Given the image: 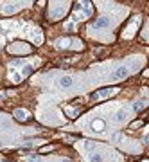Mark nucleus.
<instances>
[{
	"instance_id": "1",
	"label": "nucleus",
	"mask_w": 149,
	"mask_h": 162,
	"mask_svg": "<svg viewBox=\"0 0 149 162\" xmlns=\"http://www.w3.org/2000/svg\"><path fill=\"white\" fill-rule=\"evenodd\" d=\"M117 92H119V88H103V90L93 92L92 99H106V97H110V96H113V94H117Z\"/></svg>"
},
{
	"instance_id": "2",
	"label": "nucleus",
	"mask_w": 149,
	"mask_h": 162,
	"mask_svg": "<svg viewBox=\"0 0 149 162\" xmlns=\"http://www.w3.org/2000/svg\"><path fill=\"white\" fill-rule=\"evenodd\" d=\"M128 76H130V69H128V67H119V69H117V70H115V72L111 74V78H113L115 81L126 79Z\"/></svg>"
},
{
	"instance_id": "3",
	"label": "nucleus",
	"mask_w": 149,
	"mask_h": 162,
	"mask_svg": "<svg viewBox=\"0 0 149 162\" xmlns=\"http://www.w3.org/2000/svg\"><path fill=\"white\" fill-rule=\"evenodd\" d=\"M15 119L20 121V123H25V121H29V113L25 110H22V108H16L15 110Z\"/></svg>"
},
{
	"instance_id": "4",
	"label": "nucleus",
	"mask_w": 149,
	"mask_h": 162,
	"mask_svg": "<svg viewBox=\"0 0 149 162\" xmlns=\"http://www.w3.org/2000/svg\"><path fill=\"white\" fill-rule=\"evenodd\" d=\"M92 128H93V132H103V130H104V121L93 119V121H92Z\"/></svg>"
},
{
	"instance_id": "5",
	"label": "nucleus",
	"mask_w": 149,
	"mask_h": 162,
	"mask_svg": "<svg viewBox=\"0 0 149 162\" xmlns=\"http://www.w3.org/2000/svg\"><path fill=\"white\" fill-rule=\"evenodd\" d=\"M110 25V18H106V16H101V18H97V22H95V27H108Z\"/></svg>"
},
{
	"instance_id": "6",
	"label": "nucleus",
	"mask_w": 149,
	"mask_h": 162,
	"mask_svg": "<svg viewBox=\"0 0 149 162\" xmlns=\"http://www.w3.org/2000/svg\"><path fill=\"white\" fill-rule=\"evenodd\" d=\"M32 72H34V67H32V65H25L23 69H22V78H27V76H31Z\"/></svg>"
},
{
	"instance_id": "7",
	"label": "nucleus",
	"mask_w": 149,
	"mask_h": 162,
	"mask_svg": "<svg viewBox=\"0 0 149 162\" xmlns=\"http://www.w3.org/2000/svg\"><path fill=\"white\" fill-rule=\"evenodd\" d=\"M81 7H83L88 15H92L93 13V7H92V4H90V0H83V4H81Z\"/></svg>"
},
{
	"instance_id": "8",
	"label": "nucleus",
	"mask_w": 149,
	"mask_h": 162,
	"mask_svg": "<svg viewBox=\"0 0 149 162\" xmlns=\"http://www.w3.org/2000/svg\"><path fill=\"white\" fill-rule=\"evenodd\" d=\"M59 85H61V86H70V85H72V78H70V76H65V78H61Z\"/></svg>"
},
{
	"instance_id": "9",
	"label": "nucleus",
	"mask_w": 149,
	"mask_h": 162,
	"mask_svg": "<svg viewBox=\"0 0 149 162\" xmlns=\"http://www.w3.org/2000/svg\"><path fill=\"white\" fill-rule=\"evenodd\" d=\"M66 113H68L70 117H77V113H79V108H68V110H66Z\"/></svg>"
},
{
	"instance_id": "10",
	"label": "nucleus",
	"mask_w": 149,
	"mask_h": 162,
	"mask_svg": "<svg viewBox=\"0 0 149 162\" xmlns=\"http://www.w3.org/2000/svg\"><path fill=\"white\" fill-rule=\"evenodd\" d=\"M126 117H128V112L126 110H120L117 113V121H126Z\"/></svg>"
},
{
	"instance_id": "11",
	"label": "nucleus",
	"mask_w": 149,
	"mask_h": 162,
	"mask_svg": "<svg viewBox=\"0 0 149 162\" xmlns=\"http://www.w3.org/2000/svg\"><path fill=\"white\" fill-rule=\"evenodd\" d=\"M11 79L15 81V83H20V81H22V74H18V72H15V74H13V76H11Z\"/></svg>"
},
{
	"instance_id": "12",
	"label": "nucleus",
	"mask_w": 149,
	"mask_h": 162,
	"mask_svg": "<svg viewBox=\"0 0 149 162\" xmlns=\"http://www.w3.org/2000/svg\"><path fill=\"white\" fill-rule=\"evenodd\" d=\"M144 106H146V101H138V103H135V105H133L135 110H142Z\"/></svg>"
},
{
	"instance_id": "13",
	"label": "nucleus",
	"mask_w": 149,
	"mask_h": 162,
	"mask_svg": "<svg viewBox=\"0 0 149 162\" xmlns=\"http://www.w3.org/2000/svg\"><path fill=\"white\" fill-rule=\"evenodd\" d=\"M90 162H103V157H101V155H97V153H93L92 159H90Z\"/></svg>"
},
{
	"instance_id": "14",
	"label": "nucleus",
	"mask_w": 149,
	"mask_h": 162,
	"mask_svg": "<svg viewBox=\"0 0 149 162\" xmlns=\"http://www.w3.org/2000/svg\"><path fill=\"white\" fill-rule=\"evenodd\" d=\"M85 148H86L88 151H93V148H95V142H92V140H88V142L85 144Z\"/></svg>"
},
{
	"instance_id": "15",
	"label": "nucleus",
	"mask_w": 149,
	"mask_h": 162,
	"mask_svg": "<svg viewBox=\"0 0 149 162\" xmlns=\"http://www.w3.org/2000/svg\"><path fill=\"white\" fill-rule=\"evenodd\" d=\"M4 11H5V13H15V11H16V7H15V5H5Z\"/></svg>"
},
{
	"instance_id": "16",
	"label": "nucleus",
	"mask_w": 149,
	"mask_h": 162,
	"mask_svg": "<svg viewBox=\"0 0 149 162\" xmlns=\"http://www.w3.org/2000/svg\"><path fill=\"white\" fill-rule=\"evenodd\" d=\"M52 150H54V146H45V148H42L40 151H42V153H49V151H52Z\"/></svg>"
},
{
	"instance_id": "17",
	"label": "nucleus",
	"mask_w": 149,
	"mask_h": 162,
	"mask_svg": "<svg viewBox=\"0 0 149 162\" xmlns=\"http://www.w3.org/2000/svg\"><path fill=\"white\" fill-rule=\"evenodd\" d=\"M65 27H66V31H74V27H76V25H74V22H68Z\"/></svg>"
},
{
	"instance_id": "18",
	"label": "nucleus",
	"mask_w": 149,
	"mask_h": 162,
	"mask_svg": "<svg viewBox=\"0 0 149 162\" xmlns=\"http://www.w3.org/2000/svg\"><path fill=\"white\" fill-rule=\"evenodd\" d=\"M140 124H142V121H137V123H133V124L130 126V130H135V128H138Z\"/></svg>"
},
{
	"instance_id": "19",
	"label": "nucleus",
	"mask_w": 149,
	"mask_h": 162,
	"mask_svg": "<svg viewBox=\"0 0 149 162\" xmlns=\"http://www.w3.org/2000/svg\"><path fill=\"white\" fill-rule=\"evenodd\" d=\"M29 162H42V160H40V159L36 157V155H32V157L29 159Z\"/></svg>"
},
{
	"instance_id": "20",
	"label": "nucleus",
	"mask_w": 149,
	"mask_h": 162,
	"mask_svg": "<svg viewBox=\"0 0 149 162\" xmlns=\"http://www.w3.org/2000/svg\"><path fill=\"white\" fill-rule=\"evenodd\" d=\"M11 65H13V67H16V65H20V59H15V61H11Z\"/></svg>"
},
{
	"instance_id": "21",
	"label": "nucleus",
	"mask_w": 149,
	"mask_h": 162,
	"mask_svg": "<svg viewBox=\"0 0 149 162\" xmlns=\"http://www.w3.org/2000/svg\"><path fill=\"white\" fill-rule=\"evenodd\" d=\"M61 162H70V160H68V159H65V160H61Z\"/></svg>"
},
{
	"instance_id": "22",
	"label": "nucleus",
	"mask_w": 149,
	"mask_h": 162,
	"mask_svg": "<svg viewBox=\"0 0 149 162\" xmlns=\"http://www.w3.org/2000/svg\"><path fill=\"white\" fill-rule=\"evenodd\" d=\"M2 97H4V94H0V99H2Z\"/></svg>"
},
{
	"instance_id": "23",
	"label": "nucleus",
	"mask_w": 149,
	"mask_h": 162,
	"mask_svg": "<svg viewBox=\"0 0 149 162\" xmlns=\"http://www.w3.org/2000/svg\"><path fill=\"white\" fill-rule=\"evenodd\" d=\"M0 148H2V140H0Z\"/></svg>"
}]
</instances>
